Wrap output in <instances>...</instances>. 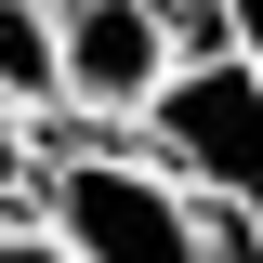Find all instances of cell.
Masks as SVG:
<instances>
[{
	"label": "cell",
	"mask_w": 263,
	"mask_h": 263,
	"mask_svg": "<svg viewBox=\"0 0 263 263\" xmlns=\"http://www.w3.org/2000/svg\"><path fill=\"white\" fill-rule=\"evenodd\" d=\"M40 250L53 263H197V197L158 158H132V132H92L40 171Z\"/></svg>",
	"instance_id": "1"
},
{
	"label": "cell",
	"mask_w": 263,
	"mask_h": 263,
	"mask_svg": "<svg viewBox=\"0 0 263 263\" xmlns=\"http://www.w3.org/2000/svg\"><path fill=\"white\" fill-rule=\"evenodd\" d=\"M132 132H145V158H158L197 211H224V224H250V237H263V79H250L237 53L171 66L158 105H145Z\"/></svg>",
	"instance_id": "2"
},
{
	"label": "cell",
	"mask_w": 263,
	"mask_h": 263,
	"mask_svg": "<svg viewBox=\"0 0 263 263\" xmlns=\"http://www.w3.org/2000/svg\"><path fill=\"white\" fill-rule=\"evenodd\" d=\"M53 66H66V119L132 132L171 79V40H158L145 0H53Z\"/></svg>",
	"instance_id": "3"
},
{
	"label": "cell",
	"mask_w": 263,
	"mask_h": 263,
	"mask_svg": "<svg viewBox=\"0 0 263 263\" xmlns=\"http://www.w3.org/2000/svg\"><path fill=\"white\" fill-rule=\"evenodd\" d=\"M0 119H66V66H53V0H0Z\"/></svg>",
	"instance_id": "4"
},
{
	"label": "cell",
	"mask_w": 263,
	"mask_h": 263,
	"mask_svg": "<svg viewBox=\"0 0 263 263\" xmlns=\"http://www.w3.org/2000/svg\"><path fill=\"white\" fill-rule=\"evenodd\" d=\"M145 13H158L171 66H211V53H224V0H145Z\"/></svg>",
	"instance_id": "5"
},
{
	"label": "cell",
	"mask_w": 263,
	"mask_h": 263,
	"mask_svg": "<svg viewBox=\"0 0 263 263\" xmlns=\"http://www.w3.org/2000/svg\"><path fill=\"white\" fill-rule=\"evenodd\" d=\"M224 53H237V66L263 79V0H224Z\"/></svg>",
	"instance_id": "6"
},
{
	"label": "cell",
	"mask_w": 263,
	"mask_h": 263,
	"mask_svg": "<svg viewBox=\"0 0 263 263\" xmlns=\"http://www.w3.org/2000/svg\"><path fill=\"white\" fill-rule=\"evenodd\" d=\"M0 263H53V250H27V237H0Z\"/></svg>",
	"instance_id": "7"
}]
</instances>
